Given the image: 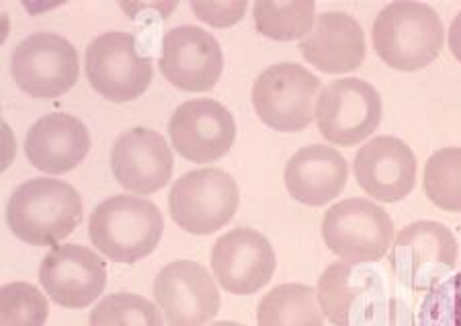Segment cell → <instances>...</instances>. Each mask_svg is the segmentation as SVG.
<instances>
[{"mask_svg": "<svg viewBox=\"0 0 461 326\" xmlns=\"http://www.w3.org/2000/svg\"><path fill=\"white\" fill-rule=\"evenodd\" d=\"M449 50L451 54L457 58V60L461 62V13H457V17L453 19V23L449 27Z\"/></svg>", "mask_w": 461, "mask_h": 326, "instance_id": "31", "label": "cell"}, {"mask_svg": "<svg viewBox=\"0 0 461 326\" xmlns=\"http://www.w3.org/2000/svg\"><path fill=\"white\" fill-rule=\"evenodd\" d=\"M416 157L404 140L379 136L355 154L353 173L369 197L384 204L402 202L416 185Z\"/></svg>", "mask_w": 461, "mask_h": 326, "instance_id": "17", "label": "cell"}, {"mask_svg": "<svg viewBox=\"0 0 461 326\" xmlns=\"http://www.w3.org/2000/svg\"><path fill=\"white\" fill-rule=\"evenodd\" d=\"M425 194L445 212H461V148L447 146L437 150L425 167Z\"/></svg>", "mask_w": 461, "mask_h": 326, "instance_id": "24", "label": "cell"}, {"mask_svg": "<svg viewBox=\"0 0 461 326\" xmlns=\"http://www.w3.org/2000/svg\"><path fill=\"white\" fill-rule=\"evenodd\" d=\"M255 27L275 41L303 40L316 25V3L312 0H258L252 6Z\"/></svg>", "mask_w": 461, "mask_h": 326, "instance_id": "23", "label": "cell"}, {"mask_svg": "<svg viewBox=\"0 0 461 326\" xmlns=\"http://www.w3.org/2000/svg\"><path fill=\"white\" fill-rule=\"evenodd\" d=\"M165 234L158 205L140 195H113L95 207L88 236L101 255L115 263H138L150 257Z\"/></svg>", "mask_w": 461, "mask_h": 326, "instance_id": "3", "label": "cell"}, {"mask_svg": "<svg viewBox=\"0 0 461 326\" xmlns=\"http://www.w3.org/2000/svg\"><path fill=\"white\" fill-rule=\"evenodd\" d=\"M3 162H0V167H3V170H6L11 167V162L14 158V154H17V142H14V136H13V130L9 123L3 122Z\"/></svg>", "mask_w": 461, "mask_h": 326, "instance_id": "30", "label": "cell"}, {"mask_svg": "<svg viewBox=\"0 0 461 326\" xmlns=\"http://www.w3.org/2000/svg\"><path fill=\"white\" fill-rule=\"evenodd\" d=\"M168 136L183 158L210 165L232 150L236 120L218 101L191 99L175 109L168 122Z\"/></svg>", "mask_w": 461, "mask_h": 326, "instance_id": "15", "label": "cell"}, {"mask_svg": "<svg viewBox=\"0 0 461 326\" xmlns=\"http://www.w3.org/2000/svg\"><path fill=\"white\" fill-rule=\"evenodd\" d=\"M348 165L332 146L312 144L297 150L285 167V187L295 202L322 207L347 187Z\"/></svg>", "mask_w": 461, "mask_h": 326, "instance_id": "20", "label": "cell"}, {"mask_svg": "<svg viewBox=\"0 0 461 326\" xmlns=\"http://www.w3.org/2000/svg\"><path fill=\"white\" fill-rule=\"evenodd\" d=\"M240 205L234 177L221 168H197L176 179L168 197L170 218L185 232L207 236L228 226Z\"/></svg>", "mask_w": 461, "mask_h": 326, "instance_id": "6", "label": "cell"}, {"mask_svg": "<svg viewBox=\"0 0 461 326\" xmlns=\"http://www.w3.org/2000/svg\"><path fill=\"white\" fill-rule=\"evenodd\" d=\"M322 83L295 62L273 64L258 74L252 86V105L258 120L271 130L295 133L314 122Z\"/></svg>", "mask_w": 461, "mask_h": 326, "instance_id": "7", "label": "cell"}, {"mask_svg": "<svg viewBox=\"0 0 461 326\" xmlns=\"http://www.w3.org/2000/svg\"><path fill=\"white\" fill-rule=\"evenodd\" d=\"M88 326H167L160 308L144 295L109 294L93 308Z\"/></svg>", "mask_w": 461, "mask_h": 326, "instance_id": "25", "label": "cell"}, {"mask_svg": "<svg viewBox=\"0 0 461 326\" xmlns=\"http://www.w3.org/2000/svg\"><path fill=\"white\" fill-rule=\"evenodd\" d=\"M322 239L330 253L351 265H371L390 253L393 222L382 205L363 197L334 204L322 218Z\"/></svg>", "mask_w": 461, "mask_h": 326, "instance_id": "4", "label": "cell"}, {"mask_svg": "<svg viewBox=\"0 0 461 326\" xmlns=\"http://www.w3.org/2000/svg\"><path fill=\"white\" fill-rule=\"evenodd\" d=\"M212 271L218 284L234 295L263 290L277 269L275 249L255 228L238 226L220 236L212 247Z\"/></svg>", "mask_w": 461, "mask_h": 326, "instance_id": "12", "label": "cell"}, {"mask_svg": "<svg viewBox=\"0 0 461 326\" xmlns=\"http://www.w3.org/2000/svg\"><path fill=\"white\" fill-rule=\"evenodd\" d=\"M384 103L377 88L363 78H339L322 88L314 120L324 140L334 146H357L382 122Z\"/></svg>", "mask_w": 461, "mask_h": 326, "instance_id": "10", "label": "cell"}, {"mask_svg": "<svg viewBox=\"0 0 461 326\" xmlns=\"http://www.w3.org/2000/svg\"><path fill=\"white\" fill-rule=\"evenodd\" d=\"M46 294L27 281H11L0 290V326H46Z\"/></svg>", "mask_w": 461, "mask_h": 326, "instance_id": "26", "label": "cell"}, {"mask_svg": "<svg viewBox=\"0 0 461 326\" xmlns=\"http://www.w3.org/2000/svg\"><path fill=\"white\" fill-rule=\"evenodd\" d=\"M459 244L441 222L420 220L402 228L390 249L393 276L412 292H429L457 267Z\"/></svg>", "mask_w": 461, "mask_h": 326, "instance_id": "5", "label": "cell"}, {"mask_svg": "<svg viewBox=\"0 0 461 326\" xmlns=\"http://www.w3.org/2000/svg\"><path fill=\"white\" fill-rule=\"evenodd\" d=\"M247 3L244 0H218V3H191V11L197 19L212 27H232L247 13Z\"/></svg>", "mask_w": 461, "mask_h": 326, "instance_id": "29", "label": "cell"}, {"mask_svg": "<svg viewBox=\"0 0 461 326\" xmlns=\"http://www.w3.org/2000/svg\"><path fill=\"white\" fill-rule=\"evenodd\" d=\"M258 326H324L314 287L281 284L273 287L257 308Z\"/></svg>", "mask_w": 461, "mask_h": 326, "instance_id": "22", "label": "cell"}, {"mask_svg": "<svg viewBox=\"0 0 461 326\" xmlns=\"http://www.w3.org/2000/svg\"><path fill=\"white\" fill-rule=\"evenodd\" d=\"M162 77L185 93H203L220 83L224 54L215 37L195 25H178L162 37Z\"/></svg>", "mask_w": 461, "mask_h": 326, "instance_id": "14", "label": "cell"}, {"mask_svg": "<svg viewBox=\"0 0 461 326\" xmlns=\"http://www.w3.org/2000/svg\"><path fill=\"white\" fill-rule=\"evenodd\" d=\"M91 150L86 125L70 113L43 115L29 128L25 154L32 165L48 175H64L85 162Z\"/></svg>", "mask_w": 461, "mask_h": 326, "instance_id": "18", "label": "cell"}, {"mask_svg": "<svg viewBox=\"0 0 461 326\" xmlns=\"http://www.w3.org/2000/svg\"><path fill=\"white\" fill-rule=\"evenodd\" d=\"M300 50L303 60L326 74L353 72L367 56L359 21L340 11L320 14L314 29L300 41Z\"/></svg>", "mask_w": 461, "mask_h": 326, "instance_id": "19", "label": "cell"}, {"mask_svg": "<svg viewBox=\"0 0 461 326\" xmlns=\"http://www.w3.org/2000/svg\"><path fill=\"white\" fill-rule=\"evenodd\" d=\"M11 72L14 83L29 97H62L78 80V51L62 35L37 32L14 48Z\"/></svg>", "mask_w": 461, "mask_h": 326, "instance_id": "9", "label": "cell"}, {"mask_svg": "<svg viewBox=\"0 0 461 326\" xmlns=\"http://www.w3.org/2000/svg\"><path fill=\"white\" fill-rule=\"evenodd\" d=\"M83 197L66 181L37 177L19 185L6 204V226L32 247H58L83 222Z\"/></svg>", "mask_w": 461, "mask_h": 326, "instance_id": "1", "label": "cell"}, {"mask_svg": "<svg viewBox=\"0 0 461 326\" xmlns=\"http://www.w3.org/2000/svg\"><path fill=\"white\" fill-rule=\"evenodd\" d=\"M377 56L393 70L416 72L437 60L445 27L435 9L419 0H398L377 14L371 27Z\"/></svg>", "mask_w": 461, "mask_h": 326, "instance_id": "2", "label": "cell"}, {"mask_svg": "<svg viewBox=\"0 0 461 326\" xmlns=\"http://www.w3.org/2000/svg\"><path fill=\"white\" fill-rule=\"evenodd\" d=\"M351 326H419V322L404 300L379 295L355 316Z\"/></svg>", "mask_w": 461, "mask_h": 326, "instance_id": "28", "label": "cell"}, {"mask_svg": "<svg viewBox=\"0 0 461 326\" xmlns=\"http://www.w3.org/2000/svg\"><path fill=\"white\" fill-rule=\"evenodd\" d=\"M207 326H244V324L232 322V321H218V322H212V324H207Z\"/></svg>", "mask_w": 461, "mask_h": 326, "instance_id": "32", "label": "cell"}, {"mask_svg": "<svg viewBox=\"0 0 461 326\" xmlns=\"http://www.w3.org/2000/svg\"><path fill=\"white\" fill-rule=\"evenodd\" d=\"M316 295L324 318L334 326H351L355 316L382 294V276L366 265L330 263L318 277Z\"/></svg>", "mask_w": 461, "mask_h": 326, "instance_id": "21", "label": "cell"}, {"mask_svg": "<svg viewBox=\"0 0 461 326\" xmlns=\"http://www.w3.org/2000/svg\"><path fill=\"white\" fill-rule=\"evenodd\" d=\"M416 322L419 326H461V271L427 292Z\"/></svg>", "mask_w": 461, "mask_h": 326, "instance_id": "27", "label": "cell"}, {"mask_svg": "<svg viewBox=\"0 0 461 326\" xmlns=\"http://www.w3.org/2000/svg\"><path fill=\"white\" fill-rule=\"evenodd\" d=\"M175 157L167 138L148 128L123 131L111 148V170L133 195H152L173 177Z\"/></svg>", "mask_w": 461, "mask_h": 326, "instance_id": "16", "label": "cell"}, {"mask_svg": "<svg viewBox=\"0 0 461 326\" xmlns=\"http://www.w3.org/2000/svg\"><path fill=\"white\" fill-rule=\"evenodd\" d=\"M40 281L58 306L80 310L101 298L107 285V265L85 244L51 247L40 265Z\"/></svg>", "mask_w": 461, "mask_h": 326, "instance_id": "13", "label": "cell"}, {"mask_svg": "<svg viewBox=\"0 0 461 326\" xmlns=\"http://www.w3.org/2000/svg\"><path fill=\"white\" fill-rule=\"evenodd\" d=\"M154 300L167 326H207L220 312L215 279L195 261H173L154 279Z\"/></svg>", "mask_w": 461, "mask_h": 326, "instance_id": "11", "label": "cell"}, {"mask_svg": "<svg viewBox=\"0 0 461 326\" xmlns=\"http://www.w3.org/2000/svg\"><path fill=\"white\" fill-rule=\"evenodd\" d=\"M85 72L101 97L130 103L142 97L152 85L154 66L138 51V40L125 32H105L88 43Z\"/></svg>", "mask_w": 461, "mask_h": 326, "instance_id": "8", "label": "cell"}]
</instances>
